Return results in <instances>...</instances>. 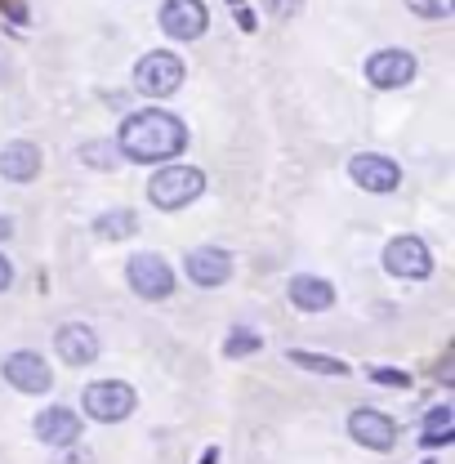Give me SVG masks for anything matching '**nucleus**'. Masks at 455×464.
<instances>
[{
    "mask_svg": "<svg viewBox=\"0 0 455 464\" xmlns=\"http://www.w3.org/2000/svg\"><path fill=\"white\" fill-rule=\"evenodd\" d=\"M81 406H85L90 420L116 424V420H125V415L139 406V398H134V389H130L125 380H99V384H90V389L81 393Z\"/></svg>",
    "mask_w": 455,
    "mask_h": 464,
    "instance_id": "39448f33",
    "label": "nucleus"
},
{
    "mask_svg": "<svg viewBox=\"0 0 455 464\" xmlns=\"http://www.w3.org/2000/svg\"><path fill=\"white\" fill-rule=\"evenodd\" d=\"M371 380H375V384H389V389H406V384H411L406 371H389V366H371Z\"/></svg>",
    "mask_w": 455,
    "mask_h": 464,
    "instance_id": "5701e85b",
    "label": "nucleus"
},
{
    "mask_svg": "<svg viewBox=\"0 0 455 464\" xmlns=\"http://www.w3.org/2000/svg\"><path fill=\"white\" fill-rule=\"evenodd\" d=\"M451 433H455L451 406H433V411L424 415V424H420V442H424V447H447Z\"/></svg>",
    "mask_w": 455,
    "mask_h": 464,
    "instance_id": "a211bd4d",
    "label": "nucleus"
},
{
    "mask_svg": "<svg viewBox=\"0 0 455 464\" xmlns=\"http://www.w3.org/2000/svg\"><path fill=\"white\" fill-rule=\"evenodd\" d=\"M116 148L125 161H139V166H152V161H170L188 148V125L174 112L161 108H143V112H130L116 130Z\"/></svg>",
    "mask_w": 455,
    "mask_h": 464,
    "instance_id": "f257e3e1",
    "label": "nucleus"
},
{
    "mask_svg": "<svg viewBox=\"0 0 455 464\" xmlns=\"http://www.w3.org/2000/svg\"><path fill=\"white\" fill-rule=\"evenodd\" d=\"M139 232V215L134 210H103L99 219H94V237L99 241H125V237H134Z\"/></svg>",
    "mask_w": 455,
    "mask_h": 464,
    "instance_id": "f3484780",
    "label": "nucleus"
},
{
    "mask_svg": "<svg viewBox=\"0 0 455 464\" xmlns=\"http://www.w3.org/2000/svg\"><path fill=\"white\" fill-rule=\"evenodd\" d=\"M67 456H58V464H90V451H76V447H63Z\"/></svg>",
    "mask_w": 455,
    "mask_h": 464,
    "instance_id": "393cba45",
    "label": "nucleus"
},
{
    "mask_svg": "<svg viewBox=\"0 0 455 464\" xmlns=\"http://www.w3.org/2000/svg\"><path fill=\"white\" fill-rule=\"evenodd\" d=\"M9 232H14V224H9V219H5V215H0V241H5V237H9Z\"/></svg>",
    "mask_w": 455,
    "mask_h": 464,
    "instance_id": "cd10ccee",
    "label": "nucleus"
},
{
    "mask_svg": "<svg viewBox=\"0 0 455 464\" xmlns=\"http://www.w3.org/2000/svg\"><path fill=\"white\" fill-rule=\"evenodd\" d=\"M348 438H353L357 447H366V451H393L398 424H393L384 411H375V406H357V411L348 415Z\"/></svg>",
    "mask_w": 455,
    "mask_h": 464,
    "instance_id": "1a4fd4ad",
    "label": "nucleus"
},
{
    "mask_svg": "<svg viewBox=\"0 0 455 464\" xmlns=\"http://www.w3.org/2000/svg\"><path fill=\"white\" fill-rule=\"evenodd\" d=\"M81 161H85L90 170H116L125 157H121V148H116L112 139H94V143L81 148Z\"/></svg>",
    "mask_w": 455,
    "mask_h": 464,
    "instance_id": "aec40b11",
    "label": "nucleus"
},
{
    "mask_svg": "<svg viewBox=\"0 0 455 464\" xmlns=\"http://www.w3.org/2000/svg\"><path fill=\"white\" fill-rule=\"evenodd\" d=\"M259 344H264V340H259L255 331H232L224 340V357H232V362H237V357H250V353H259Z\"/></svg>",
    "mask_w": 455,
    "mask_h": 464,
    "instance_id": "412c9836",
    "label": "nucleus"
},
{
    "mask_svg": "<svg viewBox=\"0 0 455 464\" xmlns=\"http://www.w3.org/2000/svg\"><path fill=\"white\" fill-rule=\"evenodd\" d=\"M219 460V451H215V447H210V451H206V456H201V464H215Z\"/></svg>",
    "mask_w": 455,
    "mask_h": 464,
    "instance_id": "c85d7f7f",
    "label": "nucleus"
},
{
    "mask_svg": "<svg viewBox=\"0 0 455 464\" xmlns=\"http://www.w3.org/2000/svg\"><path fill=\"white\" fill-rule=\"evenodd\" d=\"M0 371H5V380H9L18 393H27V398H36V393H50V384H54V371H50V362H45L41 353H32V348H18V353H9V357L0 362Z\"/></svg>",
    "mask_w": 455,
    "mask_h": 464,
    "instance_id": "423d86ee",
    "label": "nucleus"
},
{
    "mask_svg": "<svg viewBox=\"0 0 455 464\" xmlns=\"http://www.w3.org/2000/svg\"><path fill=\"white\" fill-rule=\"evenodd\" d=\"M32 433L45 442V447H76V438H81V415L76 411H67V406H45L41 415H36V424H32Z\"/></svg>",
    "mask_w": 455,
    "mask_h": 464,
    "instance_id": "ddd939ff",
    "label": "nucleus"
},
{
    "mask_svg": "<svg viewBox=\"0 0 455 464\" xmlns=\"http://www.w3.org/2000/svg\"><path fill=\"white\" fill-rule=\"evenodd\" d=\"M290 362L299 371H313V375H348V362L326 357V353H308V348H290Z\"/></svg>",
    "mask_w": 455,
    "mask_h": 464,
    "instance_id": "6ab92c4d",
    "label": "nucleus"
},
{
    "mask_svg": "<svg viewBox=\"0 0 455 464\" xmlns=\"http://www.w3.org/2000/svg\"><path fill=\"white\" fill-rule=\"evenodd\" d=\"M157 23L170 41H197L210 27V9H206V0H166Z\"/></svg>",
    "mask_w": 455,
    "mask_h": 464,
    "instance_id": "6e6552de",
    "label": "nucleus"
},
{
    "mask_svg": "<svg viewBox=\"0 0 455 464\" xmlns=\"http://www.w3.org/2000/svg\"><path fill=\"white\" fill-rule=\"evenodd\" d=\"M183 268H188L192 286L215 290L232 277V255H228L224 246H197V250H188V264Z\"/></svg>",
    "mask_w": 455,
    "mask_h": 464,
    "instance_id": "f8f14e48",
    "label": "nucleus"
},
{
    "mask_svg": "<svg viewBox=\"0 0 455 464\" xmlns=\"http://www.w3.org/2000/svg\"><path fill=\"white\" fill-rule=\"evenodd\" d=\"M54 348L67 366H90L99 357V335L85 326V322H67L54 331Z\"/></svg>",
    "mask_w": 455,
    "mask_h": 464,
    "instance_id": "4468645a",
    "label": "nucleus"
},
{
    "mask_svg": "<svg viewBox=\"0 0 455 464\" xmlns=\"http://www.w3.org/2000/svg\"><path fill=\"white\" fill-rule=\"evenodd\" d=\"M384 268L402 277V282H424L433 273V255H429V241L420 237H393L384 246Z\"/></svg>",
    "mask_w": 455,
    "mask_h": 464,
    "instance_id": "0eeeda50",
    "label": "nucleus"
},
{
    "mask_svg": "<svg viewBox=\"0 0 455 464\" xmlns=\"http://www.w3.org/2000/svg\"><path fill=\"white\" fill-rule=\"evenodd\" d=\"M424 464H433V460H424Z\"/></svg>",
    "mask_w": 455,
    "mask_h": 464,
    "instance_id": "c756f323",
    "label": "nucleus"
},
{
    "mask_svg": "<svg viewBox=\"0 0 455 464\" xmlns=\"http://www.w3.org/2000/svg\"><path fill=\"white\" fill-rule=\"evenodd\" d=\"M125 282H130V290L139 299L157 304V299H170L174 295V268L157 250H139V255L125 259Z\"/></svg>",
    "mask_w": 455,
    "mask_h": 464,
    "instance_id": "7ed1b4c3",
    "label": "nucleus"
},
{
    "mask_svg": "<svg viewBox=\"0 0 455 464\" xmlns=\"http://www.w3.org/2000/svg\"><path fill=\"white\" fill-rule=\"evenodd\" d=\"M415 72H420V63L411 50H380V54L366 58V81L375 90H402L415 81Z\"/></svg>",
    "mask_w": 455,
    "mask_h": 464,
    "instance_id": "9b49d317",
    "label": "nucleus"
},
{
    "mask_svg": "<svg viewBox=\"0 0 455 464\" xmlns=\"http://www.w3.org/2000/svg\"><path fill=\"white\" fill-rule=\"evenodd\" d=\"M286 295H290V304H295L299 313H326V308L335 304V286H331L326 277H313V273H295Z\"/></svg>",
    "mask_w": 455,
    "mask_h": 464,
    "instance_id": "dca6fc26",
    "label": "nucleus"
},
{
    "mask_svg": "<svg viewBox=\"0 0 455 464\" xmlns=\"http://www.w3.org/2000/svg\"><path fill=\"white\" fill-rule=\"evenodd\" d=\"M406 9L420 14V18H451L455 0H406Z\"/></svg>",
    "mask_w": 455,
    "mask_h": 464,
    "instance_id": "4be33fe9",
    "label": "nucleus"
},
{
    "mask_svg": "<svg viewBox=\"0 0 455 464\" xmlns=\"http://www.w3.org/2000/svg\"><path fill=\"white\" fill-rule=\"evenodd\" d=\"M206 192V174L197 166H161L148 179V201L157 210H183Z\"/></svg>",
    "mask_w": 455,
    "mask_h": 464,
    "instance_id": "f03ea898",
    "label": "nucleus"
},
{
    "mask_svg": "<svg viewBox=\"0 0 455 464\" xmlns=\"http://www.w3.org/2000/svg\"><path fill=\"white\" fill-rule=\"evenodd\" d=\"M41 174V148L27 143V139H14L0 148V179L9 183H32Z\"/></svg>",
    "mask_w": 455,
    "mask_h": 464,
    "instance_id": "2eb2a0df",
    "label": "nucleus"
},
{
    "mask_svg": "<svg viewBox=\"0 0 455 464\" xmlns=\"http://www.w3.org/2000/svg\"><path fill=\"white\" fill-rule=\"evenodd\" d=\"M237 23H241V27H246V32H250V27H255V14H250V9H241V5H237Z\"/></svg>",
    "mask_w": 455,
    "mask_h": 464,
    "instance_id": "bb28decb",
    "label": "nucleus"
},
{
    "mask_svg": "<svg viewBox=\"0 0 455 464\" xmlns=\"http://www.w3.org/2000/svg\"><path fill=\"white\" fill-rule=\"evenodd\" d=\"M9 282H14V268H9V259L0 255V290H9Z\"/></svg>",
    "mask_w": 455,
    "mask_h": 464,
    "instance_id": "a878e982",
    "label": "nucleus"
},
{
    "mask_svg": "<svg viewBox=\"0 0 455 464\" xmlns=\"http://www.w3.org/2000/svg\"><path fill=\"white\" fill-rule=\"evenodd\" d=\"M183 85V58L170 50H152L134 63V90L148 99H170L174 90Z\"/></svg>",
    "mask_w": 455,
    "mask_h": 464,
    "instance_id": "20e7f679",
    "label": "nucleus"
},
{
    "mask_svg": "<svg viewBox=\"0 0 455 464\" xmlns=\"http://www.w3.org/2000/svg\"><path fill=\"white\" fill-rule=\"evenodd\" d=\"M348 179L362 188V192H398L402 170L393 157H380V152H357L348 157Z\"/></svg>",
    "mask_w": 455,
    "mask_h": 464,
    "instance_id": "9d476101",
    "label": "nucleus"
},
{
    "mask_svg": "<svg viewBox=\"0 0 455 464\" xmlns=\"http://www.w3.org/2000/svg\"><path fill=\"white\" fill-rule=\"evenodd\" d=\"M264 5H268L273 14H282V18H290V14L299 9V0H264Z\"/></svg>",
    "mask_w": 455,
    "mask_h": 464,
    "instance_id": "b1692460",
    "label": "nucleus"
}]
</instances>
